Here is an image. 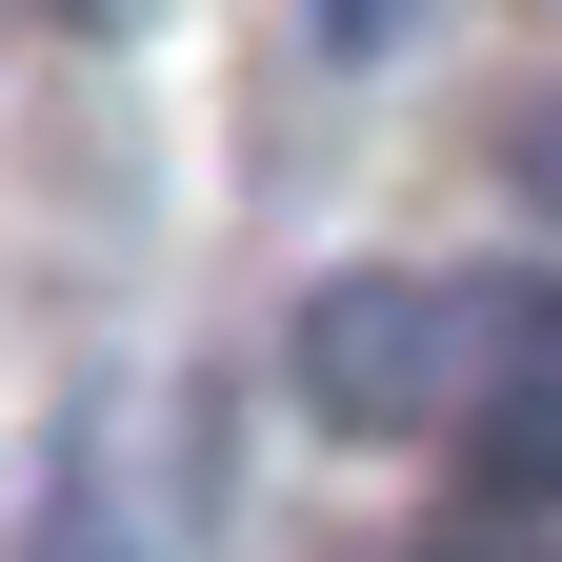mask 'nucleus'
Here are the masks:
<instances>
[{"mask_svg": "<svg viewBox=\"0 0 562 562\" xmlns=\"http://www.w3.org/2000/svg\"><path fill=\"white\" fill-rule=\"evenodd\" d=\"M422 562H562V442H482V482L442 503Z\"/></svg>", "mask_w": 562, "mask_h": 562, "instance_id": "obj_1", "label": "nucleus"}, {"mask_svg": "<svg viewBox=\"0 0 562 562\" xmlns=\"http://www.w3.org/2000/svg\"><path fill=\"white\" fill-rule=\"evenodd\" d=\"M503 201H522V222H562V81L503 121Z\"/></svg>", "mask_w": 562, "mask_h": 562, "instance_id": "obj_2", "label": "nucleus"}, {"mask_svg": "<svg viewBox=\"0 0 562 562\" xmlns=\"http://www.w3.org/2000/svg\"><path fill=\"white\" fill-rule=\"evenodd\" d=\"M322 21H341V41H382V21H402V0H322Z\"/></svg>", "mask_w": 562, "mask_h": 562, "instance_id": "obj_3", "label": "nucleus"}, {"mask_svg": "<svg viewBox=\"0 0 562 562\" xmlns=\"http://www.w3.org/2000/svg\"><path fill=\"white\" fill-rule=\"evenodd\" d=\"M60 562H101V542H60Z\"/></svg>", "mask_w": 562, "mask_h": 562, "instance_id": "obj_4", "label": "nucleus"}]
</instances>
